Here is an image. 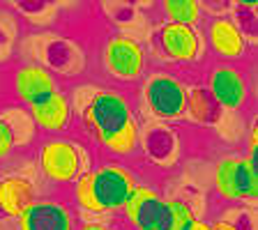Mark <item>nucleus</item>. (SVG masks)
Returning <instances> with one entry per match:
<instances>
[{
    "label": "nucleus",
    "mask_w": 258,
    "mask_h": 230,
    "mask_svg": "<svg viewBox=\"0 0 258 230\" xmlns=\"http://www.w3.org/2000/svg\"><path fill=\"white\" fill-rule=\"evenodd\" d=\"M70 102L88 138H92L99 150L115 159H127L139 150L141 122L132 99L122 90L79 86Z\"/></svg>",
    "instance_id": "f257e3e1"
},
{
    "label": "nucleus",
    "mask_w": 258,
    "mask_h": 230,
    "mask_svg": "<svg viewBox=\"0 0 258 230\" xmlns=\"http://www.w3.org/2000/svg\"><path fill=\"white\" fill-rule=\"evenodd\" d=\"M139 184V177L127 164L102 161L81 175L72 187L76 214L118 216L122 205Z\"/></svg>",
    "instance_id": "f03ea898"
},
{
    "label": "nucleus",
    "mask_w": 258,
    "mask_h": 230,
    "mask_svg": "<svg viewBox=\"0 0 258 230\" xmlns=\"http://www.w3.org/2000/svg\"><path fill=\"white\" fill-rule=\"evenodd\" d=\"M92 168V152L74 136H44L37 145V171L51 187H74Z\"/></svg>",
    "instance_id": "7ed1b4c3"
},
{
    "label": "nucleus",
    "mask_w": 258,
    "mask_h": 230,
    "mask_svg": "<svg viewBox=\"0 0 258 230\" xmlns=\"http://www.w3.org/2000/svg\"><path fill=\"white\" fill-rule=\"evenodd\" d=\"M187 95L189 86L175 74L164 69L150 71L143 79L141 86V97H143V106L148 108L152 118L161 122H177L182 120L184 108H187Z\"/></svg>",
    "instance_id": "20e7f679"
},
{
    "label": "nucleus",
    "mask_w": 258,
    "mask_h": 230,
    "mask_svg": "<svg viewBox=\"0 0 258 230\" xmlns=\"http://www.w3.org/2000/svg\"><path fill=\"white\" fill-rule=\"evenodd\" d=\"M99 67L115 83H139L148 69V51L129 35H113L99 48Z\"/></svg>",
    "instance_id": "39448f33"
},
{
    "label": "nucleus",
    "mask_w": 258,
    "mask_h": 230,
    "mask_svg": "<svg viewBox=\"0 0 258 230\" xmlns=\"http://www.w3.org/2000/svg\"><path fill=\"white\" fill-rule=\"evenodd\" d=\"M120 219L129 230H171V203L155 187L139 182L122 205Z\"/></svg>",
    "instance_id": "423d86ee"
},
{
    "label": "nucleus",
    "mask_w": 258,
    "mask_h": 230,
    "mask_svg": "<svg viewBox=\"0 0 258 230\" xmlns=\"http://www.w3.org/2000/svg\"><path fill=\"white\" fill-rule=\"evenodd\" d=\"M205 90L215 99L219 111L226 113H240L251 102L249 79L237 64H212L208 69V79H205Z\"/></svg>",
    "instance_id": "0eeeda50"
},
{
    "label": "nucleus",
    "mask_w": 258,
    "mask_h": 230,
    "mask_svg": "<svg viewBox=\"0 0 258 230\" xmlns=\"http://www.w3.org/2000/svg\"><path fill=\"white\" fill-rule=\"evenodd\" d=\"M215 191L226 203L253 200L258 196V168L242 155H226L215 166Z\"/></svg>",
    "instance_id": "6e6552de"
},
{
    "label": "nucleus",
    "mask_w": 258,
    "mask_h": 230,
    "mask_svg": "<svg viewBox=\"0 0 258 230\" xmlns=\"http://www.w3.org/2000/svg\"><path fill=\"white\" fill-rule=\"evenodd\" d=\"M203 37H205V46L210 48V53L215 55L219 62L233 64L249 55L247 32L231 16L224 14L210 16Z\"/></svg>",
    "instance_id": "1a4fd4ad"
},
{
    "label": "nucleus",
    "mask_w": 258,
    "mask_h": 230,
    "mask_svg": "<svg viewBox=\"0 0 258 230\" xmlns=\"http://www.w3.org/2000/svg\"><path fill=\"white\" fill-rule=\"evenodd\" d=\"M157 46L173 64H194L205 55V37L199 28L164 23L157 30Z\"/></svg>",
    "instance_id": "9d476101"
},
{
    "label": "nucleus",
    "mask_w": 258,
    "mask_h": 230,
    "mask_svg": "<svg viewBox=\"0 0 258 230\" xmlns=\"http://www.w3.org/2000/svg\"><path fill=\"white\" fill-rule=\"evenodd\" d=\"M19 230H76L79 214L67 200L42 196L16 219Z\"/></svg>",
    "instance_id": "9b49d317"
},
{
    "label": "nucleus",
    "mask_w": 258,
    "mask_h": 230,
    "mask_svg": "<svg viewBox=\"0 0 258 230\" xmlns=\"http://www.w3.org/2000/svg\"><path fill=\"white\" fill-rule=\"evenodd\" d=\"M32 124L39 134L44 136H62L72 129L74 122V111H72L70 95L64 90H55L39 104L28 108Z\"/></svg>",
    "instance_id": "f8f14e48"
},
{
    "label": "nucleus",
    "mask_w": 258,
    "mask_h": 230,
    "mask_svg": "<svg viewBox=\"0 0 258 230\" xmlns=\"http://www.w3.org/2000/svg\"><path fill=\"white\" fill-rule=\"evenodd\" d=\"M55 90H60L58 79L44 64L26 62L14 71V95L23 106H35Z\"/></svg>",
    "instance_id": "ddd939ff"
},
{
    "label": "nucleus",
    "mask_w": 258,
    "mask_h": 230,
    "mask_svg": "<svg viewBox=\"0 0 258 230\" xmlns=\"http://www.w3.org/2000/svg\"><path fill=\"white\" fill-rule=\"evenodd\" d=\"M39 196L37 182L26 173H7L0 177V216L19 219Z\"/></svg>",
    "instance_id": "4468645a"
},
{
    "label": "nucleus",
    "mask_w": 258,
    "mask_h": 230,
    "mask_svg": "<svg viewBox=\"0 0 258 230\" xmlns=\"http://www.w3.org/2000/svg\"><path fill=\"white\" fill-rule=\"evenodd\" d=\"M219 106L215 104V99L210 97V92L205 90V86H194L189 88L187 95V108H184L182 120L191 124H212L219 120Z\"/></svg>",
    "instance_id": "2eb2a0df"
},
{
    "label": "nucleus",
    "mask_w": 258,
    "mask_h": 230,
    "mask_svg": "<svg viewBox=\"0 0 258 230\" xmlns=\"http://www.w3.org/2000/svg\"><path fill=\"white\" fill-rule=\"evenodd\" d=\"M161 12L166 16L168 23H177V26H191L199 28L203 21V5L196 0H166L161 3Z\"/></svg>",
    "instance_id": "dca6fc26"
},
{
    "label": "nucleus",
    "mask_w": 258,
    "mask_h": 230,
    "mask_svg": "<svg viewBox=\"0 0 258 230\" xmlns=\"http://www.w3.org/2000/svg\"><path fill=\"white\" fill-rule=\"evenodd\" d=\"M168 203H171V212H173V225H171V230H189V225L199 219V216L194 214V209L189 207L184 200L168 198Z\"/></svg>",
    "instance_id": "f3484780"
},
{
    "label": "nucleus",
    "mask_w": 258,
    "mask_h": 230,
    "mask_svg": "<svg viewBox=\"0 0 258 230\" xmlns=\"http://www.w3.org/2000/svg\"><path fill=\"white\" fill-rule=\"evenodd\" d=\"M14 150H16V140L14 134H12V127L0 118V161L10 159Z\"/></svg>",
    "instance_id": "a211bd4d"
},
{
    "label": "nucleus",
    "mask_w": 258,
    "mask_h": 230,
    "mask_svg": "<svg viewBox=\"0 0 258 230\" xmlns=\"http://www.w3.org/2000/svg\"><path fill=\"white\" fill-rule=\"evenodd\" d=\"M76 230H129V228L122 221L120 223H106V221H99V219H90V221H79Z\"/></svg>",
    "instance_id": "6ab92c4d"
},
{
    "label": "nucleus",
    "mask_w": 258,
    "mask_h": 230,
    "mask_svg": "<svg viewBox=\"0 0 258 230\" xmlns=\"http://www.w3.org/2000/svg\"><path fill=\"white\" fill-rule=\"evenodd\" d=\"M210 225H212V230H242L240 225L231 219H217L215 223H210Z\"/></svg>",
    "instance_id": "aec40b11"
},
{
    "label": "nucleus",
    "mask_w": 258,
    "mask_h": 230,
    "mask_svg": "<svg viewBox=\"0 0 258 230\" xmlns=\"http://www.w3.org/2000/svg\"><path fill=\"white\" fill-rule=\"evenodd\" d=\"M189 230H212V225H210L208 221H201V219H196L191 225H189Z\"/></svg>",
    "instance_id": "412c9836"
}]
</instances>
